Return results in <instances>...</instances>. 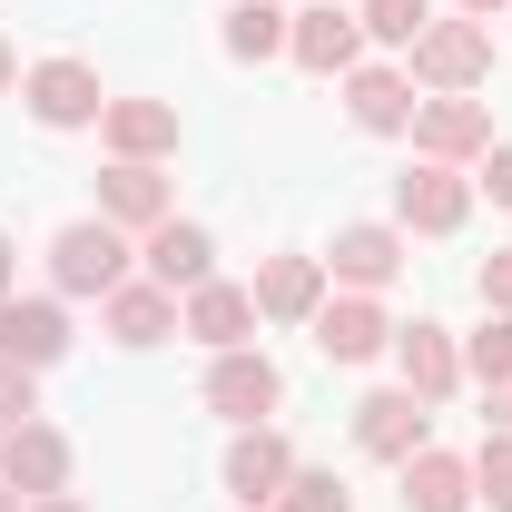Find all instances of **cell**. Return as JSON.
<instances>
[{"instance_id": "4", "label": "cell", "mask_w": 512, "mask_h": 512, "mask_svg": "<svg viewBox=\"0 0 512 512\" xmlns=\"http://www.w3.org/2000/svg\"><path fill=\"white\" fill-rule=\"evenodd\" d=\"M394 217H404L414 237H453V227L473 217V188H463V168H444V158L404 168V178H394Z\"/></svg>"}, {"instance_id": "34", "label": "cell", "mask_w": 512, "mask_h": 512, "mask_svg": "<svg viewBox=\"0 0 512 512\" xmlns=\"http://www.w3.org/2000/svg\"><path fill=\"white\" fill-rule=\"evenodd\" d=\"M30 512H79V503H69V493H50V503H30Z\"/></svg>"}, {"instance_id": "8", "label": "cell", "mask_w": 512, "mask_h": 512, "mask_svg": "<svg viewBox=\"0 0 512 512\" xmlns=\"http://www.w3.org/2000/svg\"><path fill=\"white\" fill-rule=\"evenodd\" d=\"M384 345H394V325H384L375 296H325L316 306V355L325 365H375Z\"/></svg>"}, {"instance_id": "17", "label": "cell", "mask_w": 512, "mask_h": 512, "mask_svg": "<svg viewBox=\"0 0 512 512\" xmlns=\"http://www.w3.org/2000/svg\"><path fill=\"white\" fill-rule=\"evenodd\" d=\"M355 40H365L355 10H296V20H286V50H296V69H316V79L355 69Z\"/></svg>"}, {"instance_id": "14", "label": "cell", "mask_w": 512, "mask_h": 512, "mask_svg": "<svg viewBox=\"0 0 512 512\" xmlns=\"http://www.w3.org/2000/svg\"><path fill=\"white\" fill-rule=\"evenodd\" d=\"M138 256H148V286H168V296H178V286H207V276H217V247H207V227H188V217H158Z\"/></svg>"}, {"instance_id": "30", "label": "cell", "mask_w": 512, "mask_h": 512, "mask_svg": "<svg viewBox=\"0 0 512 512\" xmlns=\"http://www.w3.org/2000/svg\"><path fill=\"white\" fill-rule=\"evenodd\" d=\"M483 188H493V197L512 207V148H493V158H483Z\"/></svg>"}, {"instance_id": "11", "label": "cell", "mask_w": 512, "mask_h": 512, "mask_svg": "<svg viewBox=\"0 0 512 512\" xmlns=\"http://www.w3.org/2000/svg\"><path fill=\"white\" fill-rule=\"evenodd\" d=\"M99 217H109V227H158V217H178L158 158H109V168H99Z\"/></svg>"}, {"instance_id": "15", "label": "cell", "mask_w": 512, "mask_h": 512, "mask_svg": "<svg viewBox=\"0 0 512 512\" xmlns=\"http://www.w3.org/2000/svg\"><path fill=\"white\" fill-rule=\"evenodd\" d=\"M325 266H335L355 296H375V286H394V276H404V227H335Z\"/></svg>"}, {"instance_id": "32", "label": "cell", "mask_w": 512, "mask_h": 512, "mask_svg": "<svg viewBox=\"0 0 512 512\" xmlns=\"http://www.w3.org/2000/svg\"><path fill=\"white\" fill-rule=\"evenodd\" d=\"M10 79H20V60H10V40H0V89H10Z\"/></svg>"}, {"instance_id": "26", "label": "cell", "mask_w": 512, "mask_h": 512, "mask_svg": "<svg viewBox=\"0 0 512 512\" xmlns=\"http://www.w3.org/2000/svg\"><path fill=\"white\" fill-rule=\"evenodd\" d=\"M473 503L512 512V434H483V453H473Z\"/></svg>"}, {"instance_id": "16", "label": "cell", "mask_w": 512, "mask_h": 512, "mask_svg": "<svg viewBox=\"0 0 512 512\" xmlns=\"http://www.w3.org/2000/svg\"><path fill=\"white\" fill-rule=\"evenodd\" d=\"M394 365H404V394H424V404H444L463 384V355L444 325H394Z\"/></svg>"}, {"instance_id": "12", "label": "cell", "mask_w": 512, "mask_h": 512, "mask_svg": "<svg viewBox=\"0 0 512 512\" xmlns=\"http://www.w3.org/2000/svg\"><path fill=\"white\" fill-rule=\"evenodd\" d=\"M247 296H256V316H276V325H316V306H325V256H266V276H256Z\"/></svg>"}, {"instance_id": "3", "label": "cell", "mask_w": 512, "mask_h": 512, "mask_svg": "<svg viewBox=\"0 0 512 512\" xmlns=\"http://www.w3.org/2000/svg\"><path fill=\"white\" fill-rule=\"evenodd\" d=\"M20 99H30V119H40V128L109 119V89H99V69H89V60H40L30 79H20Z\"/></svg>"}, {"instance_id": "19", "label": "cell", "mask_w": 512, "mask_h": 512, "mask_svg": "<svg viewBox=\"0 0 512 512\" xmlns=\"http://www.w3.org/2000/svg\"><path fill=\"white\" fill-rule=\"evenodd\" d=\"M247 325H256V296H247V286H217V276H207V286H188L178 335H197V345H217V355H227V345H247Z\"/></svg>"}, {"instance_id": "23", "label": "cell", "mask_w": 512, "mask_h": 512, "mask_svg": "<svg viewBox=\"0 0 512 512\" xmlns=\"http://www.w3.org/2000/svg\"><path fill=\"white\" fill-rule=\"evenodd\" d=\"M286 50V10L276 0H237L227 10V60H276Z\"/></svg>"}, {"instance_id": "22", "label": "cell", "mask_w": 512, "mask_h": 512, "mask_svg": "<svg viewBox=\"0 0 512 512\" xmlns=\"http://www.w3.org/2000/svg\"><path fill=\"white\" fill-rule=\"evenodd\" d=\"M99 306H109V335H119V345H158V335H178V296H168V286H109Z\"/></svg>"}, {"instance_id": "9", "label": "cell", "mask_w": 512, "mask_h": 512, "mask_svg": "<svg viewBox=\"0 0 512 512\" xmlns=\"http://www.w3.org/2000/svg\"><path fill=\"white\" fill-rule=\"evenodd\" d=\"M296 483V453H286V434H266V424H247L237 444H227V493L247 512H276V493Z\"/></svg>"}, {"instance_id": "2", "label": "cell", "mask_w": 512, "mask_h": 512, "mask_svg": "<svg viewBox=\"0 0 512 512\" xmlns=\"http://www.w3.org/2000/svg\"><path fill=\"white\" fill-rule=\"evenodd\" d=\"M414 79L424 89H483L493 79V30L483 20H434L414 40Z\"/></svg>"}, {"instance_id": "6", "label": "cell", "mask_w": 512, "mask_h": 512, "mask_svg": "<svg viewBox=\"0 0 512 512\" xmlns=\"http://www.w3.org/2000/svg\"><path fill=\"white\" fill-rule=\"evenodd\" d=\"M207 404H217L227 424H256V414H276V404H286V375H276L256 345H227V355L207 365Z\"/></svg>"}, {"instance_id": "7", "label": "cell", "mask_w": 512, "mask_h": 512, "mask_svg": "<svg viewBox=\"0 0 512 512\" xmlns=\"http://www.w3.org/2000/svg\"><path fill=\"white\" fill-rule=\"evenodd\" d=\"M424 414H434V404H424V394H404V384H394V394H365V404H355V444L375 453V463H414V453L434 444V434H424Z\"/></svg>"}, {"instance_id": "10", "label": "cell", "mask_w": 512, "mask_h": 512, "mask_svg": "<svg viewBox=\"0 0 512 512\" xmlns=\"http://www.w3.org/2000/svg\"><path fill=\"white\" fill-rule=\"evenodd\" d=\"M0 355L30 365V375L60 365V355H69V316L50 306V296H0Z\"/></svg>"}, {"instance_id": "33", "label": "cell", "mask_w": 512, "mask_h": 512, "mask_svg": "<svg viewBox=\"0 0 512 512\" xmlns=\"http://www.w3.org/2000/svg\"><path fill=\"white\" fill-rule=\"evenodd\" d=\"M0 512H30V493H10V483H0Z\"/></svg>"}, {"instance_id": "25", "label": "cell", "mask_w": 512, "mask_h": 512, "mask_svg": "<svg viewBox=\"0 0 512 512\" xmlns=\"http://www.w3.org/2000/svg\"><path fill=\"white\" fill-rule=\"evenodd\" d=\"M463 375H483V394H493V384H512V316H493L473 345H463Z\"/></svg>"}, {"instance_id": "24", "label": "cell", "mask_w": 512, "mask_h": 512, "mask_svg": "<svg viewBox=\"0 0 512 512\" xmlns=\"http://www.w3.org/2000/svg\"><path fill=\"white\" fill-rule=\"evenodd\" d=\"M355 20H365V30H375V40H394V50H414V40H424V30H434V0H365V10H355Z\"/></svg>"}, {"instance_id": "1", "label": "cell", "mask_w": 512, "mask_h": 512, "mask_svg": "<svg viewBox=\"0 0 512 512\" xmlns=\"http://www.w3.org/2000/svg\"><path fill=\"white\" fill-rule=\"evenodd\" d=\"M50 276H60V296H109V286H128V237L109 217H69L50 237Z\"/></svg>"}, {"instance_id": "20", "label": "cell", "mask_w": 512, "mask_h": 512, "mask_svg": "<svg viewBox=\"0 0 512 512\" xmlns=\"http://www.w3.org/2000/svg\"><path fill=\"white\" fill-rule=\"evenodd\" d=\"M345 109H355V128L394 138V128H414V79L404 69H355L345 79Z\"/></svg>"}, {"instance_id": "28", "label": "cell", "mask_w": 512, "mask_h": 512, "mask_svg": "<svg viewBox=\"0 0 512 512\" xmlns=\"http://www.w3.org/2000/svg\"><path fill=\"white\" fill-rule=\"evenodd\" d=\"M20 424H40V384H30V365L0 355V434H20Z\"/></svg>"}, {"instance_id": "5", "label": "cell", "mask_w": 512, "mask_h": 512, "mask_svg": "<svg viewBox=\"0 0 512 512\" xmlns=\"http://www.w3.org/2000/svg\"><path fill=\"white\" fill-rule=\"evenodd\" d=\"M414 148H424V158H444V168L483 158V148H493V119H483V99H463V89H434V99H414Z\"/></svg>"}, {"instance_id": "31", "label": "cell", "mask_w": 512, "mask_h": 512, "mask_svg": "<svg viewBox=\"0 0 512 512\" xmlns=\"http://www.w3.org/2000/svg\"><path fill=\"white\" fill-rule=\"evenodd\" d=\"M493 10H512V0H463V20H493Z\"/></svg>"}, {"instance_id": "21", "label": "cell", "mask_w": 512, "mask_h": 512, "mask_svg": "<svg viewBox=\"0 0 512 512\" xmlns=\"http://www.w3.org/2000/svg\"><path fill=\"white\" fill-rule=\"evenodd\" d=\"M109 148H119V158H168V148H178V109H168V99H109Z\"/></svg>"}, {"instance_id": "18", "label": "cell", "mask_w": 512, "mask_h": 512, "mask_svg": "<svg viewBox=\"0 0 512 512\" xmlns=\"http://www.w3.org/2000/svg\"><path fill=\"white\" fill-rule=\"evenodd\" d=\"M404 512H473V463L444 444H424L404 463Z\"/></svg>"}, {"instance_id": "29", "label": "cell", "mask_w": 512, "mask_h": 512, "mask_svg": "<svg viewBox=\"0 0 512 512\" xmlns=\"http://www.w3.org/2000/svg\"><path fill=\"white\" fill-rule=\"evenodd\" d=\"M483 306H493V316H512V247L483 256Z\"/></svg>"}, {"instance_id": "35", "label": "cell", "mask_w": 512, "mask_h": 512, "mask_svg": "<svg viewBox=\"0 0 512 512\" xmlns=\"http://www.w3.org/2000/svg\"><path fill=\"white\" fill-rule=\"evenodd\" d=\"M0 296H10V237H0Z\"/></svg>"}, {"instance_id": "27", "label": "cell", "mask_w": 512, "mask_h": 512, "mask_svg": "<svg viewBox=\"0 0 512 512\" xmlns=\"http://www.w3.org/2000/svg\"><path fill=\"white\" fill-rule=\"evenodd\" d=\"M276 512H355V493H345L335 473H296V483L276 493Z\"/></svg>"}, {"instance_id": "13", "label": "cell", "mask_w": 512, "mask_h": 512, "mask_svg": "<svg viewBox=\"0 0 512 512\" xmlns=\"http://www.w3.org/2000/svg\"><path fill=\"white\" fill-rule=\"evenodd\" d=\"M0 483L10 493H30V503H50L69 483V444L50 434V424H20V434H0Z\"/></svg>"}]
</instances>
